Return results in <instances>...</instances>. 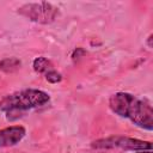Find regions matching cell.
Listing matches in <instances>:
<instances>
[{
  "label": "cell",
  "mask_w": 153,
  "mask_h": 153,
  "mask_svg": "<svg viewBox=\"0 0 153 153\" xmlns=\"http://www.w3.org/2000/svg\"><path fill=\"white\" fill-rule=\"evenodd\" d=\"M22 66V61L17 57H6L0 61V71L6 74L17 72Z\"/></svg>",
  "instance_id": "cell-6"
},
{
  "label": "cell",
  "mask_w": 153,
  "mask_h": 153,
  "mask_svg": "<svg viewBox=\"0 0 153 153\" xmlns=\"http://www.w3.org/2000/svg\"><path fill=\"white\" fill-rule=\"evenodd\" d=\"M32 67H33V71H35L36 73H44V74H45L47 72L54 69L53 63H51L48 59H45V57H43V56L36 57V59L33 60V62H32Z\"/></svg>",
  "instance_id": "cell-7"
},
{
  "label": "cell",
  "mask_w": 153,
  "mask_h": 153,
  "mask_svg": "<svg viewBox=\"0 0 153 153\" xmlns=\"http://www.w3.org/2000/svg\"><path fill=\"white\" fill-rule=\"evenodd\" d=\"M26 134V130L22 126H11L0 129V148L11 147L19 143Z\"/></svg>",
  "instance_id": "cell-5"
},
{
  "label": "cell",
  "mask_w": 153,
  "mask_h": 153,
  "mask_svg": "<svg viewBox=\"0 0 153 153\" xmlns=\"http://www.w3.org/2000/svg\"><path fill=\"white\" fill-rule=\"evenodd\" d=\"M94 149H124V151H152V142L128 136H109L91 142Z\"/></svg>",
  "instance_id": "cell-4"
},
{
  "label": "cell",
  "mask_w": 153,
  "mask_h": 153,
  "mask_svg": "<svg viewBox=\"0 0 153 153\" xmlns=\"http://www.w3.org/2000/svg\"><path fill=\"white\" fill-rule=\"evenodd\" d=\"M44 76H45V80H47L48 82H50V84H57V82H60V81L62 80L61 73H59V72L55 71V69H51V71L47 72V73L44 74Z\"/></svg>",
  "instance_id": "cell-8"
},
{
  "label": "cell",
  "mask_w": 153,
  "mask_h": 153,
  "mask_svg": "<svg viewBox=\"0 0 153 153\" xmlns=\"http://www.w3.org/2000/svg\"><path fill=\"white\" fill-rule=\"evenodd\" d=\"M109 108L114 114L130 120L135 126L153 130V108L149 100L140 99L128 92H116L109 98Z\"/></svg>",
  "instance_id": "cell-1"
},
{
  "label": "cell",
  "mask_w": 153,
  "mask_h": 153,
  "mask_svg": "<svg viewBox=\"0 0 153 153\" xmlns=\"http://www.w3.org/2000/svg\"><path fill=\"white\" fill-rule=\"evenodd\" d=\"M49 100L50 96L47 92L37 88H26L5 96L0 100V111L7 114L22 112L43 106Z\"/></svg>",
  "instance_id": "cell-2"
},
{
  "label": "cell",
  "mask_w": 153,
  "mask_h": 153,
  "mask_svg": "<svg viewBox=\"0 0 153 153\" xmlns=\"http://www.w3.org/2000/svg\"><path fill=\"white\" fill-rule=\"evenodd\" d=\"M17 12L29 20L38 24H51L60 16L59 7L45 1L24 4L18 8Z\"/></svg>",
  "instance_id": "cell-3"
},
{
  "label": "cell",
  "mask_w": 153,
  "mask_h": 153,
  "mask_svg": "<svg viewBox=\"0 0 153 153\" xmlns=\"http://www.w3.org/2000/svg\"><path fill=\"white\" fill-rule=\"evenodd\" d=\"M136 153H153L152 151H137Z\"/></svg>",
  "instance_id": "cell-10"
},
{
  "label": "cell",
  "mask_w": 153,
  "mask_h": 153,
  "mask_svg": "<svg viewBox=\"0 0 153 153\" xmlns=\"http://www.w3.org/2000/svg\"><path fill=\"white\" fill-rule=\"evenodd\" d=\"M152 37H153V35H149L148 38H147V44H148L149 48H152Z\"/></svg>",
  "instance_id": "cell-9"
}]
</instances>
